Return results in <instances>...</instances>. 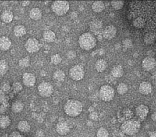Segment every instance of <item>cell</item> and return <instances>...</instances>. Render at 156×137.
Returning <instances> with one entry per match:
<instances>
[{"mask_svg": "<svg viewBox=\"0 0 156 137\" xmlns=\"http://www.w3.org/2000/svg\"><path fill=\"white\" fill-rule=\"evenodd\" d=\"M55 130L60 135H66L69 133L70 128L69 125L65 121H60L56 124Z\"/></svg>", "mask_w": 156, "mask_h": 137, "instance_id": "13", "label": "cell"}, {"mask_svg": "<svg viewBox=\"0 0 156 137\" xmlns=\"http://www.w3.org/2000/svg\"><path fill=\"white\" fill-rule=\"evenodd\" d=\"M155 40V36L152 33H148L145 35L144 41L147 44H151L154 43Z\"/></svg>", "mask_w": 156, "mask_h": 137, "instance_id": "29", "label": "cell"}, {"mask_svg": "<svg viewBox=\"0 0 156 137\" xmlns=\"http://www.w3.org/2000/svg\"><path fill=\"white\" fill-rule=\"evenodd\" d=\"M97 137H108L109 132L107 129L105 128L101 127L99 128L96 133Z\"/></svg>", "mask_w": 156, "mask_h": 137, "instance_id": "33", "label": "cell"}, {"mask_svg": "<svg viewBox=\"0 0 156 137\" xmlns=\"http://www.w3.org/2000/svg\"><path fill=\"white\" fill-rule=\"evenodd\" d=\"M123 45L126 48H129L132 46V42L131 39L126 38L123 41Z\"/></svg>", "mask_w": 156, "mask_h": 137, "instance_id": "39", "label": "cell"}, {"mask_svg": "<svg viewBox=\"0 0 156 137\" xmlns=\"http://www.w3.org/2000/svg\"><path fill=\"white\" fill-rule=\"evenodd\" d=\"M30 2L29 1H22V5L23 6H27L30 5Z\"/></svg>", "mask_w": 156, "mask_h": 137, "instance_id": "43", "label": "cell"}, {"mask_svg": "<svg viewBox=\"0 0 156 137\" xmlns=\"http://www.w3.org/2000/svg\"><path fill=\"white\" fill-rule=\"evenodd\" d=\"M65 76L64 71L61 69L56 70L53 74L54 78L58 81H63L65 78Z\"/></svg>", "mask_w": 156, "mask_h": 137, "instance_id": "27", "label": "cell"}, {"mask_svg": "<svg viewBox=\"0 0 156 137\" xmlns=\"http://www.w3.org/2000/svg\"><path fill=\"white\" fill-rule=\"evenodd\" d=\"M70 9L69 2L66 1H55L51 5V10L56 15H64L67 13Z\"/></svg>", "mask_w": 156, "mask_h": 137, "instance_id": "4", "label": "cell"}, {"mask_svg": "<svg viewBox=\"0 0 156 137\" xmlns=\"http://www.w3.org/2000/svg\"><path fill=\"white\" fill-rule=\"evenodd\" d=\"M62 58L59 54L53 55L51 57V62L53 65H57L61 63Z\"/></svg>", "mask_w": 156, "mask_h": 137, "instance_id": "34", "label": "cell"}, {"mask_svg": "<svg viewBox=\"0 0 156 137\" xmlns=\"http://www.w3.org/2000/svg\"><path fill=\"white\" fill-rule=\"evenodd\" d=\"M149 109L148 107L146 105L141 104L139 105L136 108V115L137 116L139 120L141 121L145 119V118L147 117L148 114Z\"/></svg>", "mask_w": 156, "mask_h": 137, "instance_id": "9", "label": "cell"}, {"mask_svg": "<svg viewBox=\"0 0 156 137\" xmlns=\"http://www.w3.org/2000/svg\"><path fill=\"white\" fill-rule=\"evenodd\" d=\"M12 89L14 92H19L23 89V86L21 83L19 81L14 82L12 84Z\"/></svg>", "mask_w": 156, "mask_h": 137, "instance_id": "36", "label": "cell"}, {"mask_svg": "<svg viewBox=\"0 0 156 137\" xmlns=\"http://www.w3.org/2000/svg\"><path fill=\"white\" fill-rule=\"evenodd\" d=\"M18 128L22 132H27L30 130V126L26 121H21L19 122Z\"/></svg>", "mask_w": 156, "mask_h": 137, "instance_id": "26", "label": "cell"}, {"mask_svg": "<svg viewBox=\"0 0 156 137\" xmlns=\"http://www.w3.org/2000/svg\"><path fill=\"white\" fill-rule=\"evenodd\" d=\"M39 94L44 97H48L51 96L54 92L53 86L48 82H43L38 86Z\"/></svg>", "mask_w": 156, "mask_h": 137, "instance_id": "7", "label": "cell"}, {"mask_svg": "<svg viewBox=\"0 0 156 137\" xmlns=\"http://www.w3.org/2000/svg\"><path fill=\"white\" fill-rule=\"evenodd\" d=\"M117 91L119 95H124V94H126L128 91V87L127 85L125 83H120L117 86Z\"/></svg>", "mask_w": 156, "mask_h": 137, "instance_id": "28", "label": "cell"}, {"mask_svg": "<svg viewBox=\"0 0 156 137\" xmlns=\"http://www.w3.org/2000/svg\"><path fill=\"white\" fill-rule=\"evenodd\" d=\"M24 47L27 52L33 54L38 52L41 49V45L36 38L30 37L27 40Z\"/></svg>", "mask_w": 156, "mask_h": 137, "instance_id": "8", "label": "cell"}, {"mask_svg": "<svg viewBox=\"0 0 156 137\" xmlns=\"http://www.w3.org/2000/svg\"><path fill=\"white\" fill-rule=\"evenodd\" d=\"M107 63L103 59H99L95 64V68L98 72H103L107 67Z\"/></svg>", "mask_w": 156, "mask_h": 137, "instance_id": "20", "label": "cell"}, {"mask_svg": "<svg viewBox=\"0 0 156 137\" xmlns=\"http://www.w3.org/2000/svg\"><path fill=\"white\" fill-rule=\"evenodd\" d=\"M29 16L32 20L39 21L42 17V12L41 10L38 7H34L32 8L29 12Z\"/></svg>", "mask_w": 156, "mask_h": 137, "instance_id": "16", "label": "cell"}, {"mask_svg": "<svg viewBox=\"0 0 156 137\" xmlns=\"http://www.w3.org/2000/svg\"><path fill=\"white\" fill-rule=\"evenodd\" d=\"M105 4L102 1H97L93 3L92 5V10L94 12L99 13L104 11L105 9Z\"/></svg>", "mask_w": 156, "mask_h": 137, "instance_id": "22", "label": "cell"}, {"mask_svg": "<svg viewBox=\"0 0 156 137\" xmlns=\"http://www.w3.org/2000/svg\"><path fill=\"white\" fill-rule=\"evenodd\" d=\"M124 1H112L111 2V6L116 10H119L121 9L124 6Z\"/></svg>", "mask_w": 156, "mask_h": 137, "instance_id": "32", "label": "cell"}, {"mask_svg": "<svg viewBox=\"0 0 156 137\" xmlns=\"http://www.w3.org/2000/svg\"><path fill=\"white\" fill-rule=\"evenodd\" d=\"M44 40L46 43H52L55 40L56 35L55 33L51 30H47L44 32L43 34Z\"/></svg>", "mask_w": 156, "mask_h": 137, "instance_id": "18", "label": "cell"}, {"mask_svg": "<svg viewBox=\"0 0 156 137\" xmlns=\"http://www.w3.org/2000/svg\"><path fill=\"white\" fill-rule=\"evenodd\" d=\"M12 42L10 39L6 36L0 37V50L6 51L10 48Z\"/></svg>", "mask_w": 156, "mask_h": 137, "instance_id": "15", "label": "cell"}, {"mask_svg": "<svg viewBox=\"0 0 156 137\" xmlns=\"http://www.w3.org/2000/svg\"><path fill=\"white\" fill-rule=\"evenodd\" d=\"M156 66V60L152 57L148 56L144 58L142 62V66L145 70H152Z\"/></svg>", "mask_w": 156, "mask_h": 137, "instance_id": "12", "label": "cell"}, {"mask_svg": "<svg viewBox=\"0 0 156 137\" xmlns=\"http://www.w3.org/2000/svg\"><path fill=\"white\" fill-rule=\"evenodd\" d=\"M117 29L113 25H108L106 26L103 31V37L108 40H111L116 35Z\"/></svg>", "mask_w": 156, "mask_h": 137, "instance_id": "10", "label": "cell"}, {"mask_svg": "<svg viewBox=\"0 0 156 137\" xmlns=\"http://www.w3.org/2000/svg\"><path fill=\"white\" fill-rule=\"evenodd\" d=\"M151 84L148 81H143L139 85V90L143 95H148L152 91Z\"/></svg>", "mask_w": 156, "mask_h": 137, "instance_id": "14", "label": "cell"}, {"mask_svg": "<svg viewBox=\"0 0 156 137\" xmlns=\"http://www.w3.org/2000/svg\"><path fill=\"white\" fill-rule=\"evenodd\" d=\"M14 17L13 12L10 10H5L0 16L2 21L6 23H9L12 21Z\"/></svg>", "mask_w": 156, "mask_h": 137, "instance_id": "17", "label": "cell"}, {"mask_svg": "<svg viewBox=\"0 0 156 137\" xmlns=\"http://www.w3.org/2000/svg\"><path fill=\"white\" fill-rule=\"evenodd\" d=\"M151 120L153 121H156V112H153L151 115Z\"/></svg>", "mask_w": 156, "mask_h": 137, "instance_id": "44", "label": "cell"}, {"mask_svg": "<svg viewBox=\"0 0 156 137\" xmlns=\"http://www.w3.org/2000/svg\"><path fill=\"white\" fill-rule=\"evenodd\" d=\"M30 58L28 56L23 58L19 60V65L23 68L28 67L30 65Z\"/></svg>", "mask_w": 156, "mask_h": 137, "instance_id": "30", "label": "cell"}, {"mask_svg": "<svg viewBox=\"0 0 156 137\" xmlns=\"http://www.w3.org/2000/svg\"><path fill=\"white\" fill-rule=\"evenodd\" d=\"M145 21L141 17L136 18L133 22V26L135 28H141L145 25Z\"/></svg>", "mask_w": 156, "mask_h": 137, "instance_id": "31", "label": "cell"}, {"mask_svg": "<svg viewBox=\"0 0 156 137\" xmlns=\"http://www.w3.org/2000/svg\"><path fill=\"white\" fill-rule=\"evenodd\" d=\"M149 137H156V132L154 131L151 132L149 134Z\"/></svg>", "mask_w": 156, "mask_h": 137, "instance_id": "45", "label": "cell"}, {"mask_svg": "<svg viewBox=\"0 0 156 137\" xmlns=\"http://www.w3.org/2000/svg\"><path fill=\"white\" fill-rule=\"evenodd\" d=\"M24 104L20 101H16L13 102L12 106V110L14 113H20L23 110Z\"/></svg>", "mask_w": 156, "mask_h": 137, "instance_id": "25", "label": "cell"}, {"mask_svg": "<svg viewBox=\"0 0 156 137\" xmlns=\"http://www.w3.org/2000/svg\"><path fill=\"white\" fill-rule=\"evenodd\" d=\"M11 122L10 118L8 116L0 115V128H7L10 125Z\"/></svg>", "mask_w": 156, "mask_h": 137, "instance_id": "21", "label": "cell"}, {"mask_svg": "<svg viewBox=\"0 0 156 137\" xmlns=\"http://www.w3.org/2000/svg\"><path fill=\"white\" fill-rule=\"evenodd\" d=\"M14 35L17 37H21L25 35L27 33L25 26L23 25H18L13 28Z\"/></svg>", "mask_w": 156, "mask_h": 137, "instance_id": "19", "label": "cell"}, {"mask_svg": "<svg viewBox=\"0 0 156 137\" xmlns=\"http://www.w3.org/2000/svg\"><path fill=\"white\" fill-rule=\"evenodd\" d=\"M99 95L103 101L109 102L113 100L115 97V90L109 85H103L99 90Z\"/></svg>", "mask_w": 156, "mask_h": 137, "instance_id": "5", "label": "cell"}, {"mask_svg": "<svg viewBox=\"0 0 156 137\" xmlns=\"http://www.w3.org/2000/svg\"><path fill=\"white\" fill-rule=\"evenodd\" d=\"M0 105H8V99L5 93L0 90Z\"/></svg>", "mask_w": 156, "mask_h": 137, "instance_id": "37", "label": "cell"}, {"mask_svg": "<svg viewBox=\"0 0 156 137\" xmlns=\"http://www.w3.org/2000/svg\"><path fill=\"white\" fill-rule=\"evenodd\" d=\"M11 88V86L9 83L7 82H3L2 83L1 85L0 86V90L2 91L5 92H8L10 90Z\"/></svg>", "mask_w": 156, "mask_h": 137, "instance_id": "38", "label": "cell"}, {"mask_svg": "<svg viewBox=\"0 0 156 137\" xmlns=\"http://www.w3.org/2000/svg\"><path fill=\"white\" fill-rule=\"evenodd\" d=\"M9 137H22V136L20 132L17 131H14L11 133Z\"/></svg>", "mask_w": 156, "mask_h": 137, "instance_id": "42", "label": "cell"}, {"mask_svg": "<svg viewBox=\"0 0 156 137\" xmlns=\"http://www.w3.org/2000/svg\"><path fill=\"white\" fill-rule=\"evenodd\" d=\"M23 84L28 87L34 86L36 83V77L32 73H25L23 76Z\"/></svg>", "mask_w": 156, "mask_h": 137, "instance_id": "11", "label": "cell"}, {"mask_svg": "<svg viewBox=\"0 0 156 137\" xmlns=\"http://www.w3.org/2000/svg\"><path fill=\"white\" fill-rule=\"evenodd\" d=\"M102 23L101 21H98V20H96L92 22L91 24V29L94 31V30H98L102 27Z\"/></svg>", "mask_w": 156, "mask_h": 137, "instance_id": "35", "label": "cell"}, {"mask_svg": "<svg viewBox=\"0 0 156 137\" xmlns=\"http://www.w3.org/2000/svg\"><path fill=\"white\" fill-rule=\"evenodd\" d=\"M9 69L8 62L5 59L0 60V76H3L7 74Z\"/></svg>", "mask_w": 156, "mask_h": 137, "instance_id": "24", "label": "cell"}, {"mask_svg": "<svg viewBox=\"0 0 156 137\" xmlns=\"http://www.w3.org/2000/svg\"><path fill=\"white\" fill-rule=\"evenodd\" d=\"M111 74L115 77H121L124 75L123 68L120 65H117L114 67L111 70Z\"/></svg>", "mask_w": 156, "mask_h": 137, "instance_id": "23", "label": "cell"}, {"mask_svg": "<svg viewBox=\"0 0 156 137\" xmlns=\"http://www.w3.org/2000/svg\"><path fill=\"white\" fill-rule=\"evenodd\" d=\"M141 128V122L140 120L129 119L126 121L121 124L120 129L122 132L129 136L138 133Z\"/></svg>", "mask_w": 156, "mask_h": 137, "instance_id": "2", "label": "cell"}, {"mask_svg": "<svg viewBox=\"0 0 156 137\" xmlns=\"http://www.w3.org/2000/svg\"><path fill=\"white\" fill-rule=\"evenodd\" d=\"M70 78L74 81H78L83 79L85 76L83 67L79 65H76L71 68L69 70Z\"/></svg>", "mask_w": 156, "mask_h": 137, "instance_id": "6", "label": "cell"}, {"mask_svg": "<svg viewBox=\"0 0 156 137\" xmlns=\"http://www.w3.org/2000/svg\"><path fill=\"white\" fill-rule=\"evenodd\" d=\"M83 110V104L77 100H68L64 106L65 113L67 116L73 118L78 117L82 113Z\"/></svg>", "mask_w": 156, "mask_h": 137, "instance_id": "1", "label": "cell"}, {"mask_svg": "<svg viewBox=\"0 0 156 137\" xmlns=\"http://www.w3.org/2000/svg\"><path fill=\"white\" fill-rule=\"evenodd\" d=\"M66 56L68 59L73 60L76 57V53L73 50H70L67 52Z\"/></svg>", "mask_w": 156, "mask_h": 137, "instance_id": "40", "label": "cell"}, {"mask_svg": "<svg viewBox=\"0 0 156 137\" xmlns=\"http://www.w3.org/2000/svg\"><path fill=\"white\" fill-rule=\"evenodd\" d=\"M89 118L93 121H96L98 118V114L96 112L93 111L90 113L89 115Z\"/></svg>", "mask_w": 156, "mask_h": 137, "instance_id": "41", "label": "cell"}, {"mask_svg": "<svg viewBox=\"0 0 156 137\" xmlns=\"http://www.w3.org/2000/svg\"><path fill=\"white\" fill-rule=\"evenodd\" d=\"M78 43L82 49L86 51L91 50L95 47L97 40L95 37L89 33L82 34L79 37Z\"/></svg>", "mask_w": 156, "mask_h": 137, "instance_id": "3", "label": "cell"}]
</instances>
